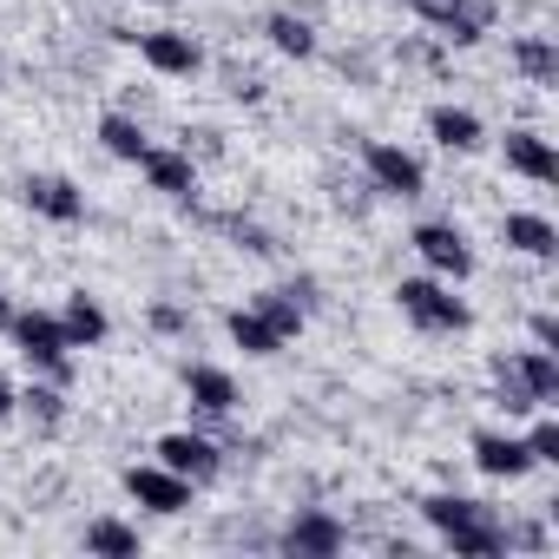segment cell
<instances>
[{
    "mask_svg": "<svg viewBox=\"0 0 559 559\" xmlns=\"http://www.w3.org/2000/svg\"><path fill=\"white\" fill-rule=\"evenodd\" d=\"M421 513H428V526L461 552V559H493V552H507V533H500V513L487 507V500H467V493H435V500H421Z\"/></svg>",
    "mask_w": 559,
    "mask_h": 559,
    "instance_id": "obj_1",
    "label": "cell"
},
{
    "mask_svg": "<svg viewBox=\"0 0 559 559\" xmlns=\"http://www.w3.org/2000/svg\"><path fill=\"white\" fill-rule=\"evenodd\" d=\"M395 304H402V317L415 323V330H428V336H461L474 317H467V304L441 284V276H402L395 284Z\"/></svg>",
    "mask_w": 559,
    "mask_h": 559,
    "instance_id": "obj_2",
    "label": "cell"
},
{
    "mask_svg": "<svg viewBox=\"0 0 559 559\" xmlns=\"http://www.w3.org/2000/svg\"><path fill=\"white\" fill-rule=\"evenodd\" d=\"M8 336L21 343V356H27V369H40L47 382H73V343H67V330H60V317H47V310H14V323H8Z\"/></svg>",
    "mask_w": 559,
    "mask_h": 559,
    "instance_id": "obj_3",
    "label": "cell"
},
{
    "mask_svg": "<svg viewBox=\"0 0 559 559\" xmlns=\"http://www.w3.org/2000/svg\"><path fill=\"white\" fill-rule=\"evenodd\" d=\"M362 171H369V185H376L382 198H421V185H428L421 158L402 152V145H389V139H369V145H362Z\"/></svg>",
    "mask_w": 559,
    "mask_h": 559,
    "instance_id": "obj_4",
    "label": "cell"
},
{
    "mask_svg": "<svg viewBox=\"0 0 559 559\" xmlns=\"http://www.w3.org/2000/svg\"><path fill=\"white\" fill-rule=\"evenodd\" d=\"M276 546L297 552V559H336V552L349 546V526H343L336 513L304 507V513H290V526H284V533H276Z\"/></svg>",
    "mask_w": 559,
    "mask_h": 559,
    "instance_id": "obj_5",
    "label": "cell"
},
{
    "mask_svg": "<svg viewBox=\"0 0 559 559\" xmlns=\"http://www.w3.org/2000/svg\"><path fill=\"white\" fill-rule=\"evenodd\" d=\"M415 257L441 276V284H461V276H474V250H467V237L454 230V224H415Z\"/></svg>",
    "mask_w": 559,
    "mask_h": 559,
    "instance_id": "obj_6",
    "label": "cell"
},
{
    "mask_svg": "<svg viewBox=\"0 0 559 559\" xmlns=\"http://www.w3.org/2000/svg\"><path fill=\"white\" fill-rule=\"evenodd\" d=\"M126 493L145 507V513H185L191 507V480L185 474H171L165 461H152V467H126Z\"/></svg>",
    "mask_w": 559,
    "mask_h": 559,
    "instance_id": "obj_7",
    "label": "cell"
},
{
    "mask_svg": "<svg viewBox=\"0 0 559 559\" xmlns=\"http://www.w3.org/2000/svg\"><path fill=\"white\" fill-rule=\"evenodd\" d=\"M21 198H27V211H40L47 224H80V217H86V191H80L73 178H60V171H34V178L21 185Z\"/></svg>",
    "mask_w": 559,
    "mask_h": 559,
    "instance_id": "obj_8",
    "label": "cell"
},
{
    "mask_svg": "<svg viewBox=\"0 0 559 559\" xmlns=\"http://www.w3.org/2000/svg\"><path fill=\"white\" fill-rule=\"evenodd\" d=\"M158 461H165L171 474H185L191 487H198V480H217V467H224L217 441H204V435H191V428H171V435H158Z\"/></svg>",
    "mask_w": 559,
    "mask_h": 559,
    "instance_id": "obj_9",
    "label": "cell"
},
{
    "mask_svg": "<svg viewBox=\"0 0 559 559\" xmlns=\"http://www.w3.org/2000/svg\"><path fill=\"white\" fill-rule=\"evenodd\" d=\"M132 40H139V60H145L152 73H165V80H191V73L204 67V53H198V40H191V34L158 27V34H132Z\"/></svg>",
    "mask_w": 559,
    "mask_h": 559,
    "instance_id": "obj_10",
    "label": "cell"
},
{
    "mask_svg": "<svg viewBox=\"0 0 559 559\" xmlns=\"http://www.w3.org/2000/svg\"><path fill=\"white\" fill-rule=\"evenodd\" d=\"M474 467H480L487 480H520V474H533V454H526L520 435H493V428H480V435H474Z\"/></svg>",
    "mask_w": 559,
    "mask_h": 559,
    "instance_id": "obj_11",
    "label": "cell"
},
{
    "mask_svg": "<svg viewBox=\"0 0 559 559\" xmlns=\"http://www.w3.org/2000/svg\"><path fill=\"white\" fill-rule=\"evenodd\" d=\"M139 171H145V185L152 191H165V198H178V204H191L198 198V165H191V152H145L139 158Z\"/></svg>",
    "mask_w": 559,
    "mask_h": 559,
    "instance_id": "obj_12",
    "label": "cell"
},
{
    "mask_svg": "<svg viewBox=\"0 0 559 559\" xmlns=\"http://www.w3.org/2000/svg\"><path fill=\"white\" fill-rule=\"evenodd\" d=\"M500 362H507V376H513L539 408L559 402V356H552V349H520V356H500Z\"/></svg>",
    "mask_w": 559,
    "mask_h": 559,
    "instance_id": "obj_13",
    "label": "cell"
},
{
    "mask_svg": "<svg viewBox=\"0 0 559 559\" xmlns=\"http://www.w3.org/2000/svg\"><path fill=\"white\" fill-rule=\"evenodd\" d=\"M507 171L533 178V185H552L559 178V152L539 139V132H507Z\"/></svg>",
    "mask_w": 559,
    "mask_h": 559,
    "instance_id": "obj_14",
    "label": "cell"
},
{
    "mask_svg": "<svg viewBox=\"0 0 559 559\" xmlns=\"http://www.w3.org/2000/svg\"><path fill=\"white\" fill-rule=\"evenodd\" d=\"M185 395H191L198 415H230L237 408V382L224 369H211V362H191L185 369Z\"/></svg>",
    "mask_w": 559,
    "mask_h": 559,
    "instance_id": "obj_15",
    "label": "cell"
},
{
    "mask_svg": "<svg viewBox=\"0 0 559 559\" xmlns=\"http://www.w3.org/2000/svg\"><path fill=\"white\" fill-rule=\"evenodd\" d=\"M493 14H500V0H448V14H441V40H454V47H474L487 27H493Z\"/></svg>",
    "mask_w": 559,
    "mask_h": 559,
    "instance_id": "obj_16",
    "label": "cell"
},
{
    "mask_svg": "<svg viewBox=\"0 0 559 559\" xmlns=\"http://www.w3.org/2000/svg\"><path fill=\"white\" fill-rule=\"evenodd\" d=\"M513 67H520L526 86H559V47L546 34H520L513 40Z\"/></svg>",
    "mask_w": 559,
    "mask_h": 559,
    "instance_id": "obj_17",
    "label": "cell"
},
{
    "mask_svg": "<svg viewBox=\"0 0 559 559\" xmlns=\"http://www.w3.org/2000/svg\"><path fill=\"white\" fill-rule=\"evenodd\" d=\"M500 230H507V250H520V257H552V250H559V230H552L539 211H513Z\"/></svg>",
    "mask_w": 559,
    "mask_h": 559,
    "instance_id": "obj_18",
    "label": "cell"
},
{
    "mask_svg": "<svg viewBox=\"0 0 559 559\" xmlns=\"http://www.w3.org/2000/svg\"><path fill=\"white\" fill-rule=\"evenodd\" d=\"M60 330H67V343H73V349H93V343H106V330H112V323H106V310L80 290V297H67Z\"/></svg>",
    "mask_w": 559,
    "mask_h": 559,
    "instance_id": "obj_19",
    "label": "cell"
},
{
    "mask_svg": "<svg viewBox=\"0 0 559 559\" xmlns=\"http://www.w3.org/2000/svg\"><path fill=\"white\" fill-rule=\"evenodd\" d=\"M99 145H106L112 158H126V165H139V158L152 152V139H145V126H139L132 112H106V119H99Z\"/></svg>",
    "mask_w": 559,
    "mask_h": 559,
    "instance_id": "obj_20",
    "label": "cell"
},
{
    "mask_svg": "<svg viewBox=\"0 0 559 559\" xmlns=\"http://www.w3.org/2000/svg\"><path fill=\"white\" fill-rule=\"evenodd\" d=\"M428 132H435L448 152H474V145H480V119H474L467 106H435V112H428Z\"/></svg>",
    "mask_w": 559,
    "mask_h": 559,
    "instance_id": "obj_21",
    "label": "cell"
},
{
    "mask_svg": "<svg viewBox=\"0 0 559 559\" xmlns=\"http://www.w3.org/2000/svg\"><path fill=\"white\" fill-rule=\"evenodd\" d=\"M224 330H230V343H237L243 356H276V349H284V336H276L257 310H230V317H224Z\"/></svg>",
    "mask_w": 559,
    "mask_h": 559,
    "instance_id": "obj_22",
    "label": "cell"
},
{
    "mask_svg": "<svg viewBox=\"0 0 559 559\" xmlns=\"http://www.w3.org/2000/svg\"><path fill=\"white\" fill-rule=\"evenodd\" d=\"M263 34H270L276 53H290V60H310V53H317V27H310L304 14H270Z\"/></svg>",
    "mask_w": 559,
    "mask_h": 559,
    "instance_id": "obj_23",
    "label": "cell"
},
{
    "mask_svg": "<svg viewBox=\"0 0 559 559\" xmlns=\"http://www.w3.org/2000/svg\"><path fill=\"white\" fill-rule=\"evenodd\" d=\"M250 310H257L276 336H284V343H297V330H304V304H297V290H263Z\"/></svg>",
    "mask_w": 559,
    "mask_h": 559,
    "instance_id": "obj_24",
    "label": "cell"
},
{
    "mask_svg": "<svg viewBox=\"0 0 559 559\" xmlns=\"http://www.w3.org/2000/svg\"><path fill=\"white\" fill-rule=\"evenodd\" d=\"M21 408H27V421H34L40 435H53V428L67 421V395H60V382H34V389H21Z\"/></svg>",
    "mask_w": 559,
    "mask_h": 559,
    "instance_id": "obj_25",
    "label": "cell"
},
{
    "mask_svg": "<svg viewBox=\"0 0 559 559\" xmlns=\"http://www.w3.org/2000/svg\"><path fill=\"white\" fill-rule=\"evenodd\" d=\"M86 552H106V559H139V533L126 520H93L86 526Z\"/></svg>",
    "mask_w": 559,
    "mask_h": 559,
    "instance_id": "obj_26",
    "label": "cell"
},
{
    "mask_svg": "<svg viewBox=\"0 0 559 559\" xmlns=\"http://www.w3.org/2000/svg\"><path fill=\"white\" fill-rule=\"evenodd\" d=\"M520 441H526L533 467H552V461H559V421H552V415H539V421H533V428H526Z\"/></svg>",
    "mask_w": 559,
    "mask_h": 559,
    "instance_id": "obj_27",
    "label": "cell"
},
{
    "mask_svg": "<svg viewBox=\"0 0 559 559\" xmlns=\"http://www.w3.org/2000/svg\"><path fill=\"white\" fill-rule=\"evenodd\" d=\"M493 389H500V408H507V415H533V408H539V402L507 376V362H493Z\"/></svg>",
    "mask_w": 559,
    "mask_h": 559,
    "instance_id": "obj_28",
    "label": "cell"
},
{
    "mask_svg": "<svg viewBox=\"0 0 559 559\" xmlns=\"http://www.w3.org/2000/svg\"><path fill=\"white\" fill-rule=\"evenodd\" d=\"M224 230H230V237H237V243H243V250H257V257H270V250H276V243H270V230H263V224H243V217H230V224H224Z\"/></svg>",
    "mask_w": 559,
    "mask_h": 559,
    "instance_id": "obj_29",
    "label": "cell"
},
{
    "mask_svg": "<svg viewBox=\"0 0 559 559\" xmlns=\"http://www.w3.org/2000/svg\"><path fill=\"white\" fill-rule=\"evenodd\" d=\"M152 330H158V336H185V330H191V317H185L178 304H152Z\"/></svg>",
    "mask_w": 559,
    "mask_h": 559,
    "instance_id": "obj_30",
    "label": "cell"
},
{
    "mask_svg": "<svg viewBox=\"0 0 559 559\" xmlns=\"http://www.w3.org/2000/svg\"><path fill=\"white\" fill-rule=\"evenodd\" d=\"M533 349H559V317L552 310H533Z\"/></svg>",
    "mask_w": 559,
    "mask_h": 559,
    "instance_id": "obj_31",
    "label": "cell"
},
{
    "mask_svg": "<svg viewBox=\"0 0 559 559\" xmlns=\"http://www.w3.org/2000/svg\"><path fill=\"white\" fill-rule=\"evenodd\" d=\"M402 8H408V14H421L428 27H441V14H448V0H402Z\"/></svg>",
    "mask_w": 559,
    "mask_h": 559,
    "instance_id": "obj_32",
    "label": "cell"
},
{
    "mask_svg": "<svg viewBox=\"0 0 559 559\" xmlns=\"http://www.w3.org/2000/svg\"><path fill=\"white\" fill-rule=\"evenodd\" d=\"M14 408H21V389H14V382H8V376H0V421H8V415H14Z\"/></svg>",
    "mask_w": 559,
    "mask_h": 559,
    "instance_id": "obj_33",
    "label": "cell"
},
{
    "mask_svg": "<svg viewBox=\"0 0 559 559\" xmlns=\"http://www.w3.org/2000/svg\"><path fill=\"white\" fill-rule=\"evenodd\" d=\"M8 323H14V310H8V297H0V330H8Z\"/></svg>",
    "mask_w": 559,
    "mask_h": 559,
    "instance_id": "obj_34",
    "label": "cell"
}]
</instances>
